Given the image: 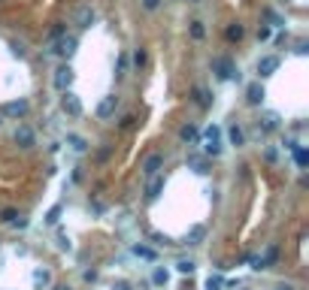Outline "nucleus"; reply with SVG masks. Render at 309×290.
<instances>
[{"label":"nucleus","instance_id":"nucleus-22","mask_svg":"<svg viewBox=\"0 0 309 290\" xmlns=\"http://www.w3.org/2000/svg\"><path fill=\"white\" fill-rule=\"evenodd\" d=\"M61 212H64V206H52V209L46 212V224H58V221H61Z\"/></svg>","mask_w":309,"mask_h":290},{"label":"nucleus","instance_id":"nucleus-24","mask_svg":"<svg viewBox=\"0 0 309 290\" xmlns=\"http://www.w3.org/2000/svg\"><path fill=\"white\" fill-rule=\"evenodd\" d=\"M291 151H294V160H297V166H306V163H309V154H306V148H300V145H294Z\"/></svg>","mask_w":309,"mask_h":290},{"label":"nucleus","instance_id":"nucleus-20","mask_svg":"<svg viewBox=\"0 0 309 290\" xmlns=\"http://www.w3.org/2000/svg\"><path fill=\"white\" fill-rule=\"evenodd\" d=\"M203 233H206L203 227H191V233L185 236V242H188V245H200V239H203Z\"/></svg>","mask_w":309,"mask_h":290},{"label":"nucleus","instance_id":"nucleus-9","mask_svg":"<svg viewBox=\"0 0 309 290\" xmlns=\"http://www.w3.org/2000/svg\"><path fill=\"white\" fill-rule=\"evenodd\" d=\"M246 100H249V106H261L264 103V85L261 82H252L249 91H246Z\"/></svg>","mask_w":309,"mask_h":290},{"label":"nucleus","instance_id":"nucleus-5","mask_svg":"<svg viewBox=\"0 0 309 290\" xmlns=\"http://www.w3.org/2000/svg\"><path fill=\"white\" fill-rule=\"evenodd\" d=\"M61 109H64L67 115H73V118L82 115V103H79V97L70 94V91H64V97H61Z\"/></svg>","mask_w":309,"mask_h":290},{"label":"nucleus","instance_id":"nucleus-27","mask_svg":"<svg viewBox=\"0 0 309 290\" xmlns=\"http://www.w3.org/2000/svg\"><path fill=\"white\" fill-rule=\"evenodd\" d=\"M191 36H194V39H203V36H206L203 21H191Z\"/></svg>","mask_w":309,"mask_h":290},{"label":"nucleus","instance_id":"nucleus-41","mask_svg":"<svg viewBox=\"0 0 309 290\" xmlns=\"http://www.w3.org/2000/svg\"><path fill=\"white\" fill-rule=\"evenodd\" d=\"M115 290H130V287H127V281H118V284H115Z\"/></svg>","mask_w":309,"mask_h":290},{"label":"nucleus","instance_id":"nucleus-16","mask_svg":"<svg viewBox=\"0 0 309 290\" xmlns=\"http://www.w3.org/2000/svg\"><path fill=\"white\" fill-rule=\"evenodd\" d=\"M276 257H279V248H276V245H270V248L261 254V263H264V269H270V266L276 263Z\"/></svg>","mask_w":309,"mask_h":290},{"label":"nucleus","instance_id":"nucleus-25","mask_svg":"<svg viewBox=\"0 0 309 290\" xmlns=\"http://www.w3.org/2000/svg\"><path fill=\"white\" fill-rule=\"evenodd\" d=\"M228 136H231V145H237V148L246 142V136H243V130H240V127H231V133H228Z\"/></svg>","mask_w":309,"mask_h":290},{"label":"nucleus","instance_id":"nucleus-44","mask_svg":"<svg viewBox=\"0 0 309 290\" xmlns=\"http://www.w3.org/2000/svg\"><path fill=\"white\" fill-rule=\"evenodd\" d=\"M276 290H288V287H276Z\"/></svg>","mask_w":309,"mask_h":290},{"label":"nucleus","instance_id":"nucleus-30","mask_svg":"<svg viewBox=\"0 0 309 290\" xmlns=\"http://www.w3.org/2000/svg\"><path fill=\"white\" fill-rule=\"evenodd\" d=\"M176 269H179V272H182V275H191V272H194V269H197V266H194V263H191V260H179V263H176Z\"/></svg>","mask_w":309,"mask_h":290},{"label":"nucleus","instance_id":"nucleus-33","mask_svg":"<svg viewBox=\"0 0 309 290\" xmlns=\"http://www.w3.org/2000/svg\"><path fill=\"white\" fill-rule=\"evenodd\" d=\"M249 263H252V269H264V263H261V254H249Z\"/></svg>","mask_w":309,"mask_h":290},{"label":"nucleus","instance_id":"nucleus-3","mask_svg":"<svg viewBox=\"0 0 309 290\" xmlns=\"http://www.w3.org/2000/svg\"><path fill=\"white\" fill-rule=\"evenodd\" d=\"M76 45H79V42H76V36L61 33V36H55V48H52V51H55V54H61V57H70V54L76 51Z\"/></svg>","mask_w":309,"mask_h":290},{"label":"nucleus","instance_id":"nucleus-18","mask_svg":"<svg viewBox=\"0 0 309 290\" xmlns=\"http://www.w3.org/2000/svg\"><path fill=\"white\" fill-rule=\"evenodd\" d=\"M261 121H264V124H261L264 130H276V127H279V115H276V112H264Z\"/></svg>","mask_w":309,"mask_h":290},{"label":"nucleus","instance_id":"nucleus-42","mask_svg":"<svg viewBox=\"0 0 309 290\" xmlns=\"http://www.w3.org/2000/svg\"><path fill=\"white\" fill-rule=\"evenodd\" d=\"M55 290H70V287H67V284H58V287H55Z\"/></svg>","mask_w":309,"mask_h":290},{"label":"nucleus","instance_id":"nucleus-31","mask_svg":"<svg viewBox=\"0 0 309 290\" xmlns=\"http://www.w3.org/2000/svg\"><path fill=\"white\" fill-rule=\"evenodd\" d=\"M15 218H18V212H15V209H3V212H0V221H6V224H12Z\"/></svg>","mask_w":309,"mask_h":290},{"label":"nucleus","instance_id":"nucleus-8","mask_svg":"<svg viewBox=\"0 0 309 290\" xmlns=\"http://www.w3.org/2000/svg\"><path fill=\"white\" fill-rule=\"evenodd\" d=\"M94 18H97V12H94L91 6H79V9H76V24H79V27H91Z\"/></svg>","mask_w":309,"mask_h":290},{"label":"nucleus","instance_id":"nucleus-1","mask_svg":"<svg viewBox=\"0 0 309 290\" xmlns=\"http://www.w3.org/2000/svg\"><path fill=\"white\" fill-rule=\"evenodd\" d=\"M212 73L218 79H231V82H240V70L231 57H212Z\"/></svg>","mask_w":309,"mask_h":290},{"label":"nucleus","instance_id":"nucleus-12","mask_svg":"<svg viewBox=\"0 0 309 290\" xmlns=\"http://www.w3.org/2000/svg\"><path fill=\"white\" fill-rule=\"evenodd\" d=\"M15 142H18L21 148H30V145H33V130H30V127H24V124H21V127H15Z\"/></svg>","mask_w":309,"mask_h":290},{"label":"nucleus","instance_id":"nucleus-2","mask_svg":"<svg viewBox=\"0 0 309 290\" xmlns=\"http://www.w3.org/2000/svg\"><path fill=\"white\" fill-rule=\"evenodd\" d=\"M203 145H206V154H222V130L218 127H206L203 130Z\"/></svg>","mask_w":309,"mask_h":290},{"label":"nucleus","instance_id":"nucleus-26","mask_svg":"<svg viewBox=\"0 0 309 290\" xmlns=\"http://www.w3.org/2000/svg\"><path fill=\"white\" fill-rule=\"evenodd\" d=\"M188 163H191V169H194V172H200V176L206 172V163H203V157H197V154H191V157H188Z\"/></svg>","mask_w":309,"mask_h":290},{"label":"nucleus","instance_id":"nucleus-23","mask_svg":"<svg viewBox=\"0 0 309 290\" xmlns=\"http://www.w3.org/2000/svg\"><path fill=\"white\" fill-rule=\"evenodd\" d=\"M134 254L143 257V260H155V257H158V254H155L152 248H146V245H134Z\"/></svg>","mask_w":309,"mask_h":290},{"label":"nucleus","instance_id":"nucleus-11","mask_svg":"<svg viewBox=\"0 0 309 290\" xmlns=\"http://www.w3.org/2000/svg\"><path fill=\"white\" fill-rule=\"evenodd\" d=\"M276 70H279V57L270 54V57H261V61H258V73H261V76H273Z\"/></svg>","mask_w":309,"mask_h":290},{"label":"nucleus","instance_id":"nucleus-28","mask_svg":"<svg viewBox=\"0 0 309 290\" xmlns=\"http://www.w3.org/2000/svg\"><path fill=\"white\" fill-rule=\"evenodd\" d=\"M222 287H225L222 275H209V278H206V290H222Z\"/></svg>","mask_w":309,"mask_h":290},{"label":"nucleus","instance_id":"nucleus-40","mask_svg":"<svg viewBox=\"0 0 309 290\" xmlns=\"http://www.w3.org/2000/svg\"><path fill=\"white\" fill-rule=\"evenodd\" d=\"M143 6H146V9H158V6H161V0H143Z\"/></svg>","mask_w":309,"mask_h":290},{"label":"nucleus","instance_id":"nucleus-17","mask_svg":"<svg viewBox=\"0 0 309 290\" xmlns=\"http://www.w3.org/2000/svg\"><path fill=\"white\" fill-rule=\"evenodd\" d=\"M67 145H70L73 151H88V142H85L82 136H76V133H70V136H67Z\"/></svg>","mask_w":309,"mask_h":290},{"label":"nucleus","instance_id":"nucleus-32","mask_svg":"<svg viewBox=\"0 0 309 290\" xmlns=\"http://www.w3.org/2000/svg\"><path fill=\"white\" fill-rule=\"evenodd\" d=\"M152 281H155V284H167V272H164V269H155Z\"/></svg>","mask_w":309,"mask_h":290},{"label":"nucleus","instance_id":"nucleus-36","mask_svg":"<svg viewBox=\"0 0 309 290\" xmlns=\"http://www.w3.org/2000/svg\"><path fill=\"white\" fill-rule=\"evenodd\" d=\"M297 54H306L309 51V45H306V39H297V48H294Z\"/></svg>","mask_w":309,"mask_h":290},{"label":"nucleus","instance_id":"nucleus-15","mask_svg":"<svg viewBox=\"0 0 309 290\" xmlns=\"http://www.w3.org/2000/svg\"><path fill=\"white\" fill-rule=\"evenodd\" d=\"M194 100H197V106H203V109L212 106V94H209L206 88H197V91H194Z\"/></svg>","mask_w":309,"mask_h":290},{"label":"nucleus","instance_id":"nucleus-45","mask_svg":"<svg viewBox=\"0 0 309 290\" xmlns=\"http://www.w3.org/2000/svg\"><path fill=\"white\" fill-rule=\"evenodd\" d=\"M191 3H197V0H191Z\"/></svg>","mask_w":309,"mask_h":290},{"label":"nucleus","instance_id":"nucleus-7","mask_svg":"<svg viewBox=\"0 0 309 290\" xmlns=\"http://www.w3.org/2000/svg\"><path fill=\"white\" fill-rule=\"evenodd\" d=\"M3 115H9V118H24V115H27V100H12V103H6V106H3Z\"/></svg>","mask_w":309,"mask_h":290},{"label":"nucleus","instance_id":"nucleus-13","mask_svg":"<svg viewBox=\"0 0 309 290\" xmlns=\"http://www.w3.org/2000/svg\"><path fill=\"white\" fill-rule=\"evenodd\" d=\"M161 191H164V179L161 176H152L149 179V188H146V200H158Z\"/></svg>","mask_w":309,"mask_h":290},{"label":"nucleus","instance_id":"nucleus-6","mask_svg":"<svg viewBox=\"0 0 309 290\" xmlns=\"http://www.w3.org/2000/svg\"><path fill=\"white\" fill-rule=\"evenodd\" d=\"M115 109H118V97L109 94V97H103V100L97 103V118H112Z\"/></svg>","mask_w":309,"mask_h":290},{"label":"nucleus","instance_id":"nucleus-29","mask_svg":"<svg viewBox=\"0 0 309 290\" xmlns=\"http://www.w3.org/2000/svg\"><path fill=\"white\" fill-rule=\"evenodd\" d=\"M264 15H267V21H270L273 27H282V24H285V21H282V15H279V12H273V9H267Z\"/></svg>","mask_w":309,"mask_h":290},{"label":"nucleus","instance_id":"nucleus-34","mask_svg":"<svg viewBox=\"0 0 309 290\" xmlns=\"http://www.w3.org/2000/svg\"><path fill=\"white\" fill-rule=\"evenodd\" d=\"M58 248H61V251H70V239H67V236H64V233H61V236H58Z\"/></svg>","mask_w":309,"mask_h":290},{"label":"nucleus","instance_id":"nucleus-43","mask_svg":"<svg viewBox=\"0 0 309 290\" xmlns=\"http://www.w3.org/2000/svg\"><path fill=\"white\" fill-rule=\"evenodd\" d=\"M0 124H3V112H0Z\"/></svg>","mask_w":309,"mask_h":290},{"label":"nucleus","instance_id":"nucleus-37","mask_svg":"<svg viewBox=\"0 0 309 290\" xmlns=\"http://www.w3.org/2000/svg\"><path fill=\"white\" fill-rule=\"evenodd\" d=\"M12 54H18V57H24V45H21V42H12Z\"/></svg>","mask_w":309,"mask_h":290},{"label":"nucleus","instance_id":"nucleus-38","mask_svg":"<svg viewBox=\"0 0 309 290\" xmlns=\"http://www.w3.org/2000/svg\"><path fill=\"white\" fill-rule=\"evenodd\" d=\"M134 64L143 67V64H146V51H137V54H134Z\"/></svg>","mask_w":309,"mask_h":290},{"label":"nucleus","instance_id":"nucleus-35","mask_svg":"<svg viewBox=\"0 0 309 290\" xmlns=\"http://www.w3.org/2000/svg\"><path fill=\"white\" fill-rule=\"evenodd\" d=\"M124 70H127V57L121 54V57H118V73H115V76H124Z\"/></svg>","mask_w":309,"mask_h":290},{"label":"nucleus","instance_id":"nucleus-14","mask_svg":"<svg viewBox=\"0 0 309 290\" xmlns=\"http://www.w3.org/2000/svg\"><path fill=\"white\" fill-rule=\"evenodd\" d=\"M49 284H52V275H49L46 269H36V272H33V287H36V290H46Z\"/></svg>","mask_w":309,"mask_h":290},{"label":"nucleus","instance_id":"nucleus-21","mask_svg":"<svg viewBox=\"0 0 309 290\" xmlns=\"http://www.w3.org/2000/svg\"><path fill=\"white\" fill-rule=\"evenodd\" d=\"M243 33H246V30H243V24H231V27H228V39H231V42H240V39H243Z\"/></svg>","mask_w":309,"mask_h":290},{"label":"nucleus","instance_id":"nucleus-39","mask_svg":"<svg viewBox=\"0 0 309 290\" xmlns=\"http://www.w3.org/2000/svg\"><path fill=\"white\" fill-rule=\"evenodd\" d=\"M134 121H137V118H134V115H127V118H121V127L127 130V127H134Z\"/></svg>","mask_w":309,"mask_h":290},{"label":"nucleus","instance_id":"nucleus-4","mask_svg":"<svg viewBox=\"0 0 309 290\" xmlns=\"http://www.w3.org/2000/svg\"><path fill=\"white\" fill-rule=\"evenodd\" d=\"M70 85H73V70H70V64H64V67L55 70V88L58 91H70Z\"/></svg>","mask_w":309,"mask_h":290},{"label":"nucleus","instance_id":"nucleus-19","mask_svg":"<svg viewBox=\"0 0 309 290\" xmlns=\"http://www.w3.org/2000/svg\"><path fill=\"white\" fill-rule=\"evenodd\" d=\"M179 136H182L185 142H197V136H200V133H197V127H194V124H185V127L179 130Z\"/></svg>","mask_w":309,"mask_h":290},{"label":"nucleus","instance_id":"nucleus-10","mask_svg":"<svg viewBox=\"0 0 309 290\" xmlns=\"http://www.w3.org/2000/svg\"><path fill=\"white\" fill-rule=\"evenodd\" d=\"M161 163H164V157H161V154H149V157H146V163H143V176H146V179L158 176Z\"/></svg>","mask_w":309,"mask_h":290}]
</instances>
